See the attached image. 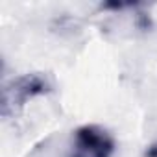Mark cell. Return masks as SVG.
<instances>
[{
  "label": "cell",
  "instance_id": "obj_1",
  "mask_svg": "<svg viewBox=\"0 0 157 157\" xmlns=\"http://www.w3.org/2000/svg\"><path fill=\"white\" fill-rule=\"evenodd\" d=\"M111 150V139L105 135V131H100L96 128H85L78 131L74 140L76 157H107Z\"/></svg>",
  "mask_w": 157,
  "mask_h": 157
}]
</instances>
